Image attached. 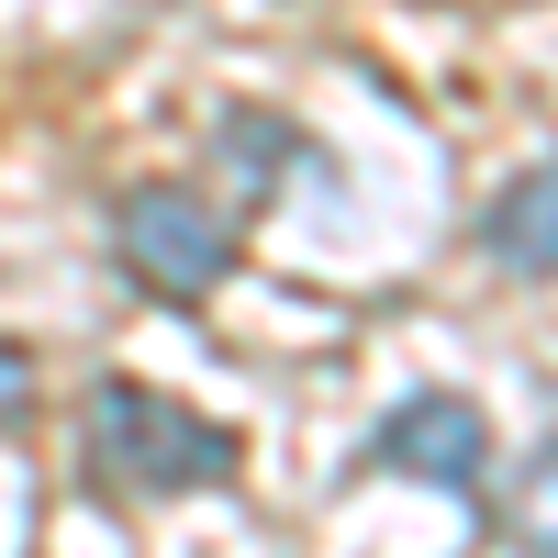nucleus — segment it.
Masks as SVG:
<instances>
[{"label":"nucleus","instance_id":"nucleus-1","mask_svg":"<svg viewBox=\"0 0 558 558\" xmlns=\"http://www.w3.org/2000/svg\"><path fill=\"white\" fill-rule=\"evenodd\" d=\"M78 470L101 481L112 502H179V492L235 481L246 447H235V425L191 413L179 391L123 380V368H112V380H89V402H78Z\"/></svg>","mask_w":558,"mask_h":558},{"label":"nucleus","instance_id":"nucleus-2","mask_svg":"<svg viewBox=\"0 0 558 558\" xmlns=\"http://www.w3.org/2000/svg\"><path fill=\"white\" fill-rule=\"evenodd\" d=\"M235 213L202 202L191 179H134L112 191V268L134 279L146 302H213L235 279Z\"/></svg>","mask_w":558,"mask_h":558},{"label":"nucleus","instance_id":"nucleus-3","mask_svg":"<svg viewBox=\"0 0 558 558\" xmlns=\"http://www.w3.org/2000/svg\"><path fill=\"white\" fill-rule=\"evenodd\" d=\"M368 470H402V481H436V492H481L492 470V425L458 391H413L368 425Z\"/></svg>","mask_w":558,"mask_h":558},{"label":"nucleus","instance_id":"nucleus-4","mask_svg":"<svg viewBox=\"0 0 558 558\" xmlns=\"http://www.w3.org/2000/svg\"><path fill=\"white\" fill-rule=\"evenodd\" d=\"M481 246H492V268H514V279H558V157L514 168V179L492 191Z\"/></svg>","mask_w":558,"mask_h":558},{"label":"nucleus","instance_id":"nucleus-5","mask_svg":"<svg viewBox=\"0 0 558 558\" xmlns=\"http://www.w3.org/2000/svg\"><path fill=\"white\" fill-rule=\"evenodd\" d=\"M492 536L514 547V558H558V436L514 470V492L492 502Z\"/></svg>","mask_w":558,"mask_h":558},{"label":"nucleus","instance_id":"nucleus-6","mask_svg":"<svg viewBox=\"0 0 558 558\" xmlns=\"http://www.w3.org/2000/svg\"><path fill=\"white\" fill-rule=\"evenodd\" d=\"M213 146H223V168L246 179V202H268L279 179H291V146H302V134L279 123V112H223V123H213Z\"/></svg>","mask_w":558,"mask_h":558},{"label":"nucleus","instance_id":"nucleus-7","mask_svg":"<svg viewBox=\"0 0 558 558\" xmlns=\"http://www.w3.org/2000/svg\"><path fill=\"white\" fill-rule=\"evenodd\" d=\"M23 413H34V357H23L12 336H0V436H12Z\"/></svg>","mask_w":558,"mask_h":558}]
</instances>
